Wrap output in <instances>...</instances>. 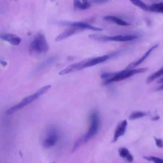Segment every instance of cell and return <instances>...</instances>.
I'll return each mask as SVG.
<instances>
[{"label":"cell","mask_w":163,"mask_h":163,"mask_svg":"<svg viewBox=\"0 0 163 163\" xmlns=\"http://www.w3.org/2000/svg\"><path fill=\"white\" fill-rule=\"evenodd\" d=\"M163 76V66L157 72L150 75L146 80V83L148 84L152 82L155 80Z\"/></svg>","instance_id":"cell-17"},{"label":"cell","mask_w":163,"mask_h":163,"mask_svg":"<svg viewBox=\"0 0 163 163\" xmlns=\"http://www.w3.org/2000/svg\"><path fill=\"white\" fill-rule=\"evenodd\" d=\"M15 1H17V0H15Z\"/></svg>","instance_id":"cell-33"},{"label":"cell","mask_w":163,"mask_h":163,"mask_svg":"<svg viewBox=\"0 0 163 163\" xmlns=\"http://www.w3.org/2000/svg\"><path fill=\"white\" fill-rule=\"evenodd\" d=\"M127 162H131L133 161L134 157L132 155L130 154L126 158Z\"/></svg>","instance_id":"cell-26"},{"label":"cell","mask_w":163,"mask_h":163,"mask_svg":"<svg viewBox=\"0 0 163 163\" xmlns=\"http://www.w3.org/2000/svg\"><path fill=\"white\" fill-rule=\"evenodd\" d=\"M1 63L2 65L3 66H5L7 65V63L5 61L1 60Z\"/></svg>","instance_id":"cell-28"},{"label":"cell","mask_w":163,"mask_h":163,"mask_svg":"<svg viewBox=\"0 0 163 163\" xmlns=\"http://www.w3.org/2000/svg\"><path fill=\"white\" fill-rule=\"evenodd\" d=\"M130 2L134 5L141 9L149 11V6L144 3L141 0H130Z\"/></svg>","instance_id":"cell-19"},{"label":"cell","mask_w":163,"mask_h":163,"mask_svg":"<svg viewBox=\"0 0 163 163\" xmlns=\"http://www.w3.org/2000/svg\"><path fill=\"white\" fill-rule=\"evenodd\" d=\"M88 37L90 39L102 42L109 41L125 42L132 41L138 38L137 37L134 36L119 35L108 37L97 34H90Z\"/></svg>","instance_id":"cell-5"},{"label":"cell","mask_w":163,"mask_h":163,"mask_svg":"<svg viewBox=\"0 0 163 163\" xmlns=\"http://www.w3.org/2000/svg\"><path fill=\"white\" fill-rule=\"evenodd\" d=\"M58 136L59 132L57 128L54 126L50 127L42 143L43 147L45 148H49L54 146L57 141Z\"/></svg>","instance_id":"cell-6"},{"label":"cell","mask_w":163,"mask_h":163,"mask_svg":"<svg viewBox=\"0 0 163 163\" xmlns=\"http://www.w3.org/2000/svg\"><path fill=\"white\" fill-rule=\"evenodd\" d=\"M103 19L105 20L114 22L116 24L121 26H127L130 25L129 23L114 16H107L104 17Z\"/></svg>","instance_id":"cell-16"},{"label":"cell","mask_w":163,"mask_h":163,"mask_svg":"<svg viewBox=\"0 0 163 163\" xmlns=\"http://www.w3.org/2000/svg\"><path fill=\"white\" fill-rule=\"evenodd\" d=\"M109 0H89L90 2L97 4H102L108 2Z\"/></svg>","instance_id":"cell-25"},{"label":"cell","mask_w":163,"mask_h":163,"mask_svg":"<svg viewBox=\"0 0 163 163\" xmlns=\"http://www.w3.org/2000/svg\"><path fill=\"white\" fill-rule=\"evenodd\" d=\"M55 23L58 25L63 26L77 27L98 31H103V29L92 26L87 24V23L82 22H71L65 21H57Z\"/></svg>","instance_id":"cell-7"},{"label":"cell","mask_w":163,"mask_h":163,"mask_svg":"<svg viewBox=\"0 0 163 163\" xmlns=\"http://www.w3.org/2000/svg\"><path fill=\"white\" fill-rule=\"evenodd\" d=\"M84 29L79 28L72 27L65 30L60 34L55 39V41L57 42L63 40Z\"/></svg>","instance_id":"cell-9"},{"label":"cell","mask_w":163,"mask_h":163,"mask_svg":"<svg viewBox=\"0 0 163 163\" xmlns=\"http://www.w3.org/2000/svg\"><path fill=\"white\" fill-rule=\"evenodd\" d=\"M49 50V46L44 34L39 32L34 36L29 46L30 55L34 57L45 54Z\"/></svg>","instance_id":"cell-1"},{"label":"cell","mask_w":163,"mask_h":163,"mask_svg":"<svg viewBox=\"0 0 163 163\" xmlns=\"http://www.w3.org/2000/svg\"><path fill=\"white\" fill-rule=\"evenodd\" d=\"M156 146L160 148L163 147V141L161 139H157L156 137H154Z\"/></svg>","instance_id":"cell-24"},{"label":"cell","mask_w":163,"mask_h":163,"mask_svg":"<svg viewBox=\"0 0 163 163\" xmlns=\"http://www.w3.org/2000/svg\"><path fill=\"white\" fill-rule=\"evenodd\" d=\"M90 125L88 132L84 136V142L89 141L97 134L99 126L100 118L99 113L97 111H93L89 116Z\"/></svg>","instance_id":"cell-4"},{"label":"cell","mask_w":163,"mask_h":163,"mask_svg":"<svg viewBox=\"0 0 163 163\" xmlns=\"http://www.w3.org/2000/svg\"><path fill=\"white\" fill-rule=\"evenodd\" d=\"M117 54V53H114L111 55H106L96 58H90V60L84 66V68L94 66L100 63L106 61L112 56Z\"/></svg>","instance_id":"cell-10"},{"label":"cell","mask_w":163,"mask_h":163,"mask_svg":"<svg viewBox=\"0 0 163 163\" xmlns=\"http://www.w3.org/2000/svg\"><path fill=\"white\" fill-rule=\"evenodd\" d=\"M149 11L157 13H163V2L150 6Z\"/></svg>","instance_id":"cell-18"},{"label":"cell","mask_w":163,"mask_h":163,"mask_svg":"<svg viewBox=\"0 0 163 163\" xmlns=\"http://www.w3.org/2000/svg\"><path fill=\"white\" fill-rule=\"evenodd\" d=\"M160 119V117L159 116H156L155 117H154L152 119V120L154 121H156L159 120Z\"/></svg>","instance_id":"cell-29"},{"label":"cell","mask_w":163,"mask_h":163,"mask_svg":"<svg viewBox=\"0 0 163 163\" xmlns=\"http://www.w3.org/2000/svg\"><path fill=\"white\" fill-rule=\"evenodd\" d=\"M158 46L159 44H157L152 46L140 59L128 65L126 68L129 69H132L141 64L147 59L151 52L158 47Z\"/></svg>","instance_id":"cell-11"},{"label":"cell","mask_w":163,"mask_h":163,"mask_svg":"<svg viewBox=\"0 0 163 163\" xmlns=\"http://www.w3.org/2000/svg\"><path fill=\"white\" fill-rule=\"evenodd\" d=\"M163 83V77L159 79L157 81V83L161 84Z\"/></svg>","instance_id":"cell-30"},{"label":"cell","mask_w":163,"mask_h":163,"mask_svg":"<svg viewBox=\"0 0 163 163\" xmlns=\"http://www.w3.org/2000/svg\"><path fill=\"white\" fill-rule=\"evenodd\" d=\"M143 158L149 161H152L156 163H163V159L154 156H144Z\"/></svg>","instance_id":"cell-23"},{"label":"cell","mask_w":163,"mask_h":163,"mask_svg":"<svg viewBox=\"0 0 163 163\" xmlns=\"http://www.w3.org/2000/svg\"><path fill=\"white\" fill-rule=\"evenodd\" d=\"M82 3L80 0H74V6L75 9L87 10L91 7L89 0H82Z\"/></svg>","instance_id":"cell-15"},{"label":"cell","mask_w":163,"mask_h":163,"mask_svg":"<svg viewBox=\"0 0 163 163\" xmlns=\"http://www.w3.org/2000/svg\"><path fill=\"white\" fill-rule=\"evenodd\" d=\"M84 140V136L81 137L78 139L75 143L72 152H74L82 144L83 141Z\"/></svg>","instance_id":"cell-22"},{"label":"cell","mask_w":163,"mask_h":163,"mask_svg":"<svg viewBox=\"0 0 163 163\" xmlns=\"http://www.w3.org/2000/svg\"><path fill=\"white\" fill-rule=\"evenodd\" d=\"M147 114L146 113L142 112H135L132 113L129 117L130 120H134L142 118Z\"/></svg>","instance_id":"cell-20"},{"label":"cell","mask_w":163,"mask_h":163,"mask_svg":"<svg viewBox=\"0 0 163 163\" xmlns=\"http://www.w3.org/2000/svg\"><path fill=\"white\" fill-rule=\"evenodd\" d=\"M148 69L147 68L132 69L126 68L118 72L105 73L104 75V77L108 79L104 82L103 85H106L113 82L123 80L134 75L146 72L148 71Z\"/></svg>","instance_id":"cell-2"},{"label":"cell","mask_w":163,"mask_h":163,"mask_svg":"<svg viewBox=\"0 0 163 163\" xmlns=\"http://www.w3.org/2000/svg\"><path fill=\"white\" fill-rule=\"evenodd\" d=\"M19 153H20V155L22 156V154L21 152H20H20Z\"/></svg>","instance_id":"cell-32"},{"label":"cell","mask_w":163,"mask_h":163,"mask_svg":"<svg viewBox=\"0 0 163 163\" xmlns=\"http://www.w3.org/2000/svg\"><path fill=\"white\" fill-rule=\"evenodd\" d=\"M51 87L50 85L45 86L40 88L33 94L23 99L19 104L11 107L6 112L7 114H12L20 109L24 108L35 100H36L42 95L45 94Z\"/></svg>","instance_id":"cell-3"},{"label":"cell","mask_w":163,"mask_h":163,"mask_svg":"<svg viewBox=\"0 0 163 163\" xmlns=\"http://www.w3.org/2000/svg\"><path fill=\"white\" fill-rule=\"evenodd\" d=\"M0 38L15 46L19 45L22 40L21 38L16 35L8 33L1 34L0 35Z\"/></svg>","instance_id":"cell-12"},{"label":"cell","mask_w":163,"mask_h":163,"mask_svg":"<svg viewBox=\"0 0 163 163\" xmlns=\"http://www.w3.org/2000/svg\"><path fill=\"white\" fill-rule=\"evenodd\" d=\"M56 56H51L42 62L35 70L33 73L37 74L42 71L46 68L52 64L55 61Z\"/></svg>","instance_id":"cell-13"},{"label":"cell","mask_w":163,"mask_h":163,"mask_svg":"<svg viewBox=\"0 0 163 163\" xmlns=\"http://www.w3.org/2000/svg\"><path fill=\"white\" fill-rule=\"evenodd\" d=\"M55 1V0H50L51 2H53L54 1Z\"/></svg>","instance_id":"cell-31"},{"label":"cell","mask_w":163,"mask_h":163,"mask_svg":"<svg viewBox=\"0 0 163 163\" xmlns=\"http://www.w3.org/2000/svg\"><path fill=\"white\" fill-rule=\"evenodd\" d=\"M163 90V84L157 87L156 90V91H160Z\"/></svg>","instance_id":"cell-27"},{"label":"cell","mask_w":163,"mask_h":163,"mask_svg":"<svg viewBox=\"0 0 163 163\" xmlns=\"http://www.w3.org/2000/svg\"><path fill=\"white\" fill-rule=\"evenodd\" d=\"M90 59V58H89V59L79 62L70 65L60 72L59 74L61 75H63L81 70L84 69V65Z\"/></svg>","instance_id":"cell-8"},{"label":"cell","mask_w":163,"mask_h":163,"mask_svg":"<svg viewBox=\"0 0 163 163\" xmlns=\"http://www.w3.org/2000/svg\"><path fill=\"white\" fill-rule=\"evenodd\" d=\"M120 156L122 158H126L130 154V151L126 148H121L119 150Z\"/></svg>","instance_id":"cell-21"},{"label":"cell","mask_w":163,"mask_h":163,"mask_svg":"<svg viewBox=\"0 0 163 163\" xmlns=\"http://www.w3.org/2000/svg\"><path fill=\"white\" fill-rule=\"evenodd\" d=\"M127 125V122L125 120L121 122L118 125L115 131L114 136L112 141L115 143L117 141L118 138L125 134Z\"/></svg>","instance_id":"cell-14"}]
</instances>
